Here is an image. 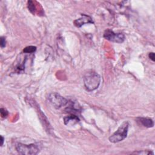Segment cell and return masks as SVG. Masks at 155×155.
<instances>
[{"mask_svg": "<svg viewBox=\"0 0 155 155\" xmlns=\"http://www.w3.org/2000/svg\"><path fill=\"white\" fill-rule=\"evenodd\" d=\"M101 76L95 72H88L86 73L84 78V86L87 90L89 91L97 89L101 83Z\"/></svg>", "mask_w": 155, "mask_h": 155, "instance_id": "6da1fadb", "label": "cell"}, {"mask_svg": "<svg viewBox=\"0 0 155 155\" xmlns=\"http://www.w3.org/2000/svg\"><path fill=\"white\" fill-rule=\"evenodd\" d=\"M16 150L20 154L35 155L40 151L41 147L38 143L24 144L19 143L16 145Z\"/></svg>", "mask_w": 155, "mask_h": 155, "instance_id": "7a4b0ae2", "label": "cell"}, {"mask_svg": "<svg viewBox=\"0 0 155 155\" xmlns=\"http://www.w3.org/2000/svg\"><path fill=\"white\" fill-rule=\"evenodd\" d=\"M129 124L128 122H124L118 129L109 137L110 142L112 143H117L120 142L127 137Z\"/></svg>", "mask_w": 155, "mask_h": 155, "instance_id": "3957f363", "label": "cell"}, {"mask_svg": "<svg viewBox=\"0 0 155 155\" xmlns=\"http://www.w3.org/2000/svg\"><path fill=\"white\" fill-rule=\"evenodd\" d=\"M48 99L50 103L56 109L66 105L68 101L57 93H51L48 95Z\"/></svg>", "mask_w": 155, "mask_h": 155, "instance_id": "277c9868", "label": "cell"}, {"mask_svg": "<svg viewBox=\"0 0 155 155\" xmlns=\"http://www.w3.org/2000/svg\"><path fill=\"white\" fill-rule=\"evenodd\" d=\"M104 38L110 41L122 43L125 39V36L120 33H114L110 29L106 30L104 33Z\"/></svg>", "mask_w": 155, "mask_h": 155, "instance_id": "5b68a950", "label": "cell"}, {"mask_svg": "<svg viewBox=\"0 0 155 155\" xmlns=\"http://www.w3.org/2000/svg\"><path fill=\"white\" fill-rule=\"evenodd\" d=\"M91 23H93L92 18L90 16L84 14H82L80 18L74 21V24L77 27H81L84 24Z\"/></svg>", "mask_w": 155, "mask_h": 155, "instance_id": "8992f818", "label": "cell"}, {"mask_svg": "<svg viewBox=\"0 0 155 155\" xmlns=\"http://www.w3.org/2000/svg\"><path fill=\"white\" fill-rule=\"evenodd\" d=\"M137 122L147 128H151L154 126V122L151 118L139 117L136 119Z\"/></svg>", "mask_w": 155, "mask_h": 155, "instance_id": "52a82bcc", "label": "cell"}, {"mask_svg": "<svg viewBox=\"0 0 155 155\" xmlns=\"http://www.w3.org/2000/svg\"><path fill=\"white\" fill-rule=\"evenodd\" d=\"M79 122V119L78 116L74 114H71L70 116H65L64 118V124L68 125L69 124H74Z\"/></svg>", "mask_w": 155, "mask_h": 155, "instance_id": "ba28073f", "label": "cell"}, {"mask_svg": "<svg viewBox=\"0 0 155 155\" xmlns=\"http://www.w3.org/2000/svg\"><path fill=\"white\" fill-rule=\"evenodd\" d=\"M36 1H28V4H27V6H28V8L30 10V12L31 13H32L33 14H35L37 12V8L36 7Z\"/></svg>", "mask_w": 155, "mask_h": 155, "instance_id": "9c48e42d", "label": "cell"}, {"mask_svg": "<svg viewBox=\"0 0 155 155\" xmlns=\"http://www.w3.org/2000/svg\"><path fill=\"white\" fill-rule=\"evenodd\" d=\"M36 50V47L35 46H27L23 50V51L25 53H32Z\"/></svg>", "mask_w": 155, "mask_h": 155, "instance_id": "30bf717a", "label": "cell"}, {"mask_svg": "<svg viewBox=\"0 0 155 155\" xmlns=\"http://www.w3.org/2000/svg\"><path fill=\"white\" fill-rule=\"evenodd\" d=\"M0 113H1V116L2 118H6L8 114V111L6 109L3 108H1L0 109Z\"/></svg>", "mask_w": 155, "mask_h": 155, "instance_id": "8fae6325", "label": "cell"}, {"mask_svg": "<svg viewBox=\"0 0 155 155\" xmlns=\"http://www.w3.org/2000/svg\"><path fill=\"white\" fill-rule=\"evenodd\" d=\"M133 154H154V153L151 151H148V150H143L142 151H137V152H134L133 153Z\"/></svg>", "mask_w": 155, "mask_h": 155, "instance_id": "7c38bea8", "label": "cell"}, {"mask_svg": "<svg viewBox=\"0 0 155 155\" xmlns=\"http://www.w3.org/2000/svg\"><path fill=\"white\" fill-rule=\"evenodd\" d=\"M6 45V40L5 38L3 36L1 37V39H0V45L1 48H4L5 47Z\"/></svg>", "mask_w": 155, "mask_h": 155, "instance_id": "4fadbf2b", "label": "cell"}, {"mask_svg": "<svg viewBox=\"0 0 155 155\" xmlns=\"http://www.w3.org/2000/svg\"><path fill=\"white\" fill-rule=\"evenodd\" d=\"M148 56L150 58V59H151L153 62L155 61V56H154V53L153 52H151L148 54Z\"/></svg>", "mask_w": 155, "mask_h": 155, "instance_id": "5bb4252c", "label": "cell"}, {"mask_svg": "<svg viewBox=\"0 0 155 155\" xmlns=\"http://www.w3.org/2000/svg\"><path fill=\"white\" fill-rule=\"evenodd\" d=\"M1 146L2 147V145H3V144H4V137L2 136H1Z\"/></svg>", "mask_w": 155, "mask_h": 155, "instance_id": "9a60e30c", "label": "cell"}]
</instances>
